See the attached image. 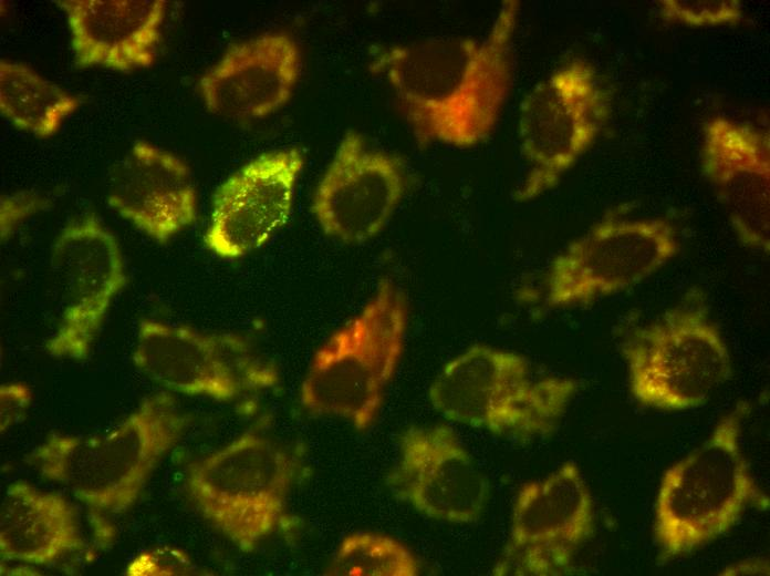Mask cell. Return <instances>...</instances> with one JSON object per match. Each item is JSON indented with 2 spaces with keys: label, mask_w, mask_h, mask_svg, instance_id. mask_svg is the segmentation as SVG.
<instances>
[{
  "label": "cell",
  "mask_w": 770,
  "mask_h": 576,
  "mask_svg": "<svg viewBox=\"0 0 770 576\" xmlns=\"http://www.w3.org/2000/svg\"><path fill=\"white\" fill-rule=\"evenodd\" d=\"M520 2L503 1L481 38L393 45L371 65L388 83L419 147L470 148L495 131L513 79Z\"/></svg>",
  "instance_id": "1"
},
{
  "label": "cell",
  "mask_w": 770,
  "mask_h": 576,
  "mask_svg": "<svg viewBox=\"0 0 770 576\" xmlns=\"http://www.w3.org/2000/svg\"><path fill=\"white\" fill-rule=\"evenodd\" d=\"M189 424L175 398L160 391L103 433L49 434L27 461L86 507L95 541L104 547L114 539L112 521L133 507Z\"/></svg>",
  "instance_id": "2"
},
{
  "label": "cell",
  "mask_w": 770,
  "mask_h": 576,
  "mask_svg": "<svg viewBox=\"0 0 770 576\" xmlns=\"http://www.w3.org/2000/svg\"><path fill=\"white\" fill-rule=\"evenodd\" d=\"M747 400L738 401L708 438L663 474L654 510L660 562L686 557L726 535L750 507L769 508L742 448Z\"/></svg>",
  "instance_id": "3"
},
{
  "label": "cell",
  "mask_w": 770,
  "mask_h": 576,
  "mask_svg": "<svg viewBox=\"0 0 770 576\" xmlns=\"http://www.w3.org/2000/svg\"><path fill=\"white\" fill-rule=\"evenodd\" d=\"M582 388L542 372L522 354L475 343L447 361L428 388L444 419L521 441L551 436Z\"/></svg>",
  "instance_id": "4"
},
{
  "label": "cell",
  "mask_w": 770,
  "mask_h": 576,
  "mask_svg": "<svg viewBox=\"0 0 770 576\" xmlns=\"http://www.w3.org/2000/svg\"><path fill=\"white\" fill-rule=\"evenodd\" d=\"M407 326L404 289L383 278L362 309L315 351L299 389L303 410L357 431L371 428L402 359Z\"/></svg>",
  "instance_id": "5"
},
{
  "label": "cell",
  "mask_w": 770,
  "mask_h": 576,
  "mask_svg": "<svg viewBox=\"0 0 770 576\" xmlns=\"http://www.w3.org/2000/svg\"><path fill=\"white\" fill-rule=\"evenodd\" d=\"M299 454L250 429L186 470L188 496L204 520L242 553L254 552L288 521Z\"/></svg>",
  "instance_id": "6"
},
{
  "label": "cell",
  "mask_w": 770,
  "mask_h": 576,
  "mask_svg": "<svg viewBox=\"0 0 770 576\" xmlns=\"http://www.w3.org/2000/svg\"><path fill=\"white\" fill-rule=\"evenodd\" d=\"M620 349L632 395L658 411L701 407L732 376L729 347L698 290L632 328Z\"/></svg>",
  "instance_id": "7"
},
{
  "label": "cell",
  "mask_w": 770,
  "mask_h": 576,
  "mask_svg": "<svg viewBox=\"0 0 770 576\" xmlns=\"http://www.w3.org/2000/svg\"><path fill=\"white\" fill-rule=\"evenodd\" d=\"M611 115V99L594 65L574 58L523 97L518 138L527 165L513 198L526 203L555 188L592 147Z\"/></svg>",
  "instance_id": "8"
},
{
  "label": "cell",
  "mask_w": 770,
  "mask_h": 576,
  "mask_svg": "<svg viewBox=\"0 0 770 576\" xmlns=\"http://www.w3.org/2000/svg\"><path fill=\"white\" fill-rule=\"evenodd\" d=\"M132 361L168 391L218 402L272 390L281 379L277 364L240 333L152 318L138 322Z\"/></svg>",
  "instance_id": "9"
},
{
  "label": "cell",
  "mask_w": 770,
  "mask_h": 576,
  "mask_svg": "<svg viewBox=\"0 0 770 576\" xmlns=\"http://www.w3.org/2000/svg\"><path fill=\"white\" fill-rule=\"evenodd\" d=\"M679 249L676 228L667 218L606 216L552 259L544 301L551 308L590 306L645 281Z\"/></svg>",
  "instance_id": "10"
},
{
  "label": "cell",
  "mask_w": 770,
  "mask_h": 576,
  "mask_svg": "<svg viewBox=\"0 0 770 576\" xmlns=\"http://www.w3.org/2000/svg\"><path fill=\"white\" fill-rule=\"evenodd\" d=\"M595 505L579 465L565 461L516 494L495 576H564L595 531Z\"/></svg>",
  "instance_id": "11"
},
{
  "label": "cell",
  "mask_w": 770,
  "mask_h": 576,
  "mask_svg": "<svg viewBox=\"0 0 770 576\" xmlns=\"http://www.w3.org/2000/svg\"><path fill=\"white\" fill-rule=\"evenodd\" d=\"M50 267L59 287L61 315L45 351L53 358L84 361L114 299L127 284L118 241L94 214L85 215L58 234Z\"/></svg>",
  "instance_id": "12"
},
{
  "label": "cell",
  "mask_w": 770,
  "mask_h": 576,
  "mask_svg": "<svg viewBox=\"0 0 770 576\" xmlns=\"http://www.w3.org/2000/svg\"><path fill=\"white\" fill-rule=\"evenodd\" d=\"M385 484L397 501L449 524L478 521L490 496L486 475L445 424L407 428L398 439V456Z\"/></svg>",
  "instance_id": "13"
},
{
  "label": "cell",
  "mask_w": 770,
  "mask_h": 576,
  "mask_svg": "<svg viewBox=\"0 0 770 576\" xmlns=\"http://www.w3.org/2000/svg\"><path fill=\"white\" fill-rule=\"evenodd\" d=\"M404 162L348 130L320 179L311 210L322 232L341 243H366L387 226L407 189Z\"/></svg>",
  "instance_id": "14"
},
{
  "label": "cell",
  "mask_w": 770,
  "mask_h": 576,
  "mask_svg": "<svg viewBox=\"0 0 770 576\" xmlns=\"http://www.w3.org/2000/svg\"><path fill=\"white\" fill-rule=\"evenodd\" d=\"M304 166L299 148L262 153L217 188L204 235L215 256L232 260L259 249L289 220Z\"/></svg>",
  "instance_id": "15"
},
{
  "label": "cell",
  "mask_w": 770,
  "mask_h": 576,
  "mask_svg": "<svg viewBox=\"0 0 770 576\" xmlns=\"http://www.w3.org/2000/svg\"><path fill=\"white\" fill-rule=\"evenodd\" d=\"M700 161L740 243L768 254L769 131L727 116H712L703 126Z\"/></svg>",
  "instance_id": "16"
},
{
  "label": "cell",
  "mask_w": 770,
  "mask_h": 576,
  "mask_svg": "<svg viewBox=\"0 0 770 576\" xmlns=\"http://www.w3.org/2000/svg\"><path fill=\"white\" fill-rule=\"evenodd\" d=\"M302 69L296 41L267 32L231 44L198 82L207 110L235 120L267 117L291 99Z\"/></svg>",
  "instance_id": "17"
},
{
  "label": "cell",
  "mask_w": 770,
  "mask_h": 576,
  "mask_svg": "<svg viewBox=\"0 0 770 576\" xmlns=\"http://www.w3.org/2000/svg\"><path fill=\"white\" fill-rule=\"evenodd\" d=\"M107 202L159 244L168 243L197 218V192L188 165L145 141H136L114 165Z\"/></svg>",
  "instance_id": "18"
},
{
  "label": "cell",
  "mask_w": 770,
  "mask_h": 576,
  "mask_svg": "<svg viewBox=\"0 0 770 576\" xmlns=\"http://www.w3.org/2000/svg\"><path fill=\"white\" fill-rule=\"evenodd\" d=\"M71 33L75 64L131 72L157 55L164 0H58Z\"/></svg>",
  "instance_id": "19"
},
{
  "label": "cell",
  "mask_w": 770,
  "mask_h": 576,
  "mask_svg": "<svg viewBox=\"0 0 770 576\" xmlns=\"http://www.w3.org/2000/svg\"><path fill=\"white\" fill-rule=\"evenodd\" d=\"M73 504L62 494L14 481L0 506L1 562L46 566L85 548Z\"/></svg>",
  "instance_id": "20"
},
{
  "label": "cell",
  "mask_w": 770,
  "mask_h": 576,
  "mask_svg": "<svg viewBox=\"0 0 770 576\" xmlns=\"http://www.w3.org/2000/svg\"><path fill=\"white\" fill-rule=\"evenodd\" d=\"M80 101L33 69L0 61V112L15 127L38 137L54 135Z\"/></svg>",
  "instance_id": "21"
},
{
  "label": "cell",
  "mask_w": 770,
  "mask_h": 576,
  "mask_svg": "<svg viewBox=\"0 0 770 576\" xmlns=\"http://www.w3.org/2000/svg\"><path fill=\"white\" fill-rule=\"evenodd\" d=\"M420 563L398 539L376 532L344 536L325 569L332 576H417Z\"/></svg>",
  "instance_id": "22"
},
{
  "label": "cell",
  "mask_w": 770,
  "mask_h": 576,
  "mask_svg": "<svg viewBox=\"0 0 770 576\" xmlns=\"http://www.w3.org/2000/svg\"><path fill=\"white\" fill-rule=\"evenodd\" d=\"M655 7L660 20L673 25L733 27L746 20L738 0H658Z\"/></svg>",
  "instance_id": "23"
},
{
  "label": "cell",
  "mask_w": 770,
  "mask_h": 576,
  "mask_svg": "<svg viewBox=\"0 0 770 576\" xmlns=\"http://www.w3.org/2000/svg\"><path fill=\"white\" fill-rule=\"evenodd\" d=\"M195 570L196 566L187 553L164 545L137 554L127 564L125 574L129 576L191 575Z\"/></svg>",
  "instance_id": "24"
},
{
  "label": "cell",
  "mask_w": 770,
  "mask_h": 576,
  "mask_svg": "<svg viewBox=\"0 0 770 576\" xmlns=\"http://www.w3.org/2000/svg\"><path fill=\"white\" fill-rule=\"evenodd\" d=\"M46 198L35 192H15L1 197L0 200V234L6 243L14 230L28 218L44 209Z\"/></svg>",
  "instance_id": "25"
},
{
  "label": "cell",
  "mask_w": 770,
  "mask_h": 576,
  "mask_svg": "<svg viewBox=\"0 0 770 576\" xmlns=\"http://www.w3.org/2000/svg\"><path fill=\"white\" fill-rule=\"evenodd\" d=\"M32 402L31 389L22 382L0 385V430L3 434L19 423Z\"/></svg>",
  "instance_id": "26"
},
{
  "label": "cell",
  "mask_w": 770,
  "mask_h": 576,
  "mask_svg": "<svg viewBox=\"0 0 770 576\" xmlns=\"http://www.w3.org/2000/svg\"><path fill=\"white\" fill-rule=\"evenodd\" d=\"M769 560L766 557L748 558L728 565L720 575H769Z\"/></svg>",
  "instance_id": "27"
}]
</instances>
